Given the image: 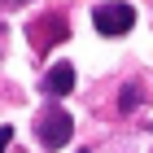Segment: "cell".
Returning a JSON list of instances; mask_svg holds the SVG:
<instances>
[{
  "instance_id": "obj_6",
  "label": "cell",
  "mask_w": 153,
  "mask_h": 153,
  "mask_svg": "<svg viewBox=\"0 0 153 153\" xmlns=\"http://www.w3.org/2000/svg\"><path fill=\"white\" fill-rule=\"evenodd\" d=\"M9 140H13V127H0V153L9 149Z\"/></svg>"
},
{
  "instance_id": "obj_2",
  "label": "cell",
  "mask_w": 153,
  "mask_h": 153,
  "mask_svg": "<svg viewBox=\"0 0 153 153\" xmlns=\"http://www.w3.org/2000/svg\"><path fill=\"white\" fill-rule=\"evenodd\" d=\"M92 26L101 31V35H127L131 26H136V9L131 4H123V0H109V4H101V9L92 13Z\"/></svg>"
},
{
  "instance_id": "obj_3",
  "label": "cell",
  "mask_w": 153,
  "mask_h": 153,
  "mask_svg": "<svg viewBox=\"0 0 153 153\" xmlns=\"http://www.w3.org/2000/svg\"><path fill=\"white\" fill-rule=\"evenodd\" d=\"M44 92L48 96H70L74 92V66L70 61H57V66L44 74Z\"/></svg>"
},
{
  "instance_id": "obj_4",
  "label": "cell",
  "mask_w": 153,
  "mask_h": 153,
  "mask_svg": "<svg viewBox=\"0 0 153 153\" xmlns=\"http://www.w3.org/2000/svg\"><path fill=\"white\" fill-rule=\"evenodd\" d=\"M31 31H35V35H31V39H35V48H53L57 39H66V18H61V13H53V18H39Z\"/></svg>"
},
{
  "instance_id": "obj_1",
  "label": "cell",
  "mask_w": 153,
  "mask_h": 153,
  "mask_svg": "<svg viewBox=\"0 0 153 153\" xmlns=\"http://www.w3.org/2000/svg\"><path fill=\"white\" fill-rule=\"evenodd\" d=\"M70 136H74V118L66 114L57 101L44 105V114L35 118V140L44 144V149H61V144H70Z\"/></svg>"
},
{
  "instance_id": "obj_8",
  "label": "cell",
  "mask_w": 153,
  "mask_h": 153,
  "mask_svg": "<svg viewBox=\"0 0 153 153\" xmlns=\"http://www.w3.org/2000/svg\"><path fill=\"white\" fill-rule=\"evenodd\" d=\"M79 153H83V149H79Z\"/></svg>"
},
{
  "instance_id": "obj_7",
  "label": "cell",
  "mask_w": 153,
  "mask_h": 153,
  "mask_svg": "<svg viewBox=\"0 0 153 153\" xmlns=\"http://www.w3.org/2000/svg\"><path fill=\"white\" fill-rule=\"evenodd\" d=\"M18 4H26V0H0V9H18Z\"/></svg>"
},
{
  "instance_id": "obj_5",
  "label": "cell",
  "mask_w": 153,
  "mask_h": 153,
  "mask_svg": "<svg viewBox=\"0 0 153 153\" xmlns=\"http://www.w3.org/2000/svg\"><path fill=\"white\" fill-rule=\"evenodd\" d=\"M136 105H140V88H136V83H127V88L118 92V109H123V114H131Z\"/></svg>"
}]
</instances>
